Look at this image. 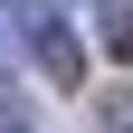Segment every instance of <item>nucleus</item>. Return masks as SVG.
Instances as JSON below:
<instances>
[{
	"instance_id": "nucleus-1",
	"label": "nucleus",
	"mask_w": 133,
	"mask_h": 133,
	"mask_svg": "<svg viewBox=\"0 0 133 133\" xmlns=\"http://www.w3.org/2000/svg\"><path fill=\"white\" fill-rule=\"evenodd\" d=\"M0 133H29V114H19V105H0Z\"/></svg>"
},
{
	"instance_id": "nucleus-2",
	"label": "nucleus",
	"mask_w": 133,
	"mask_h": 133,
	"mask_svg": "<svg viewBox=\"0 0 133 133\" xmlns=\"http://www.w3.org/2000/svg\"><path fill=\"white\" fill-rule=\"evenodd\" d=\"M0 76H10V10H0Z\"/></svg>"
}]
</instances>
